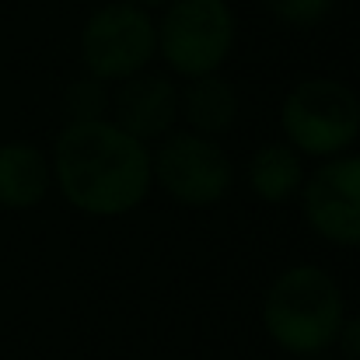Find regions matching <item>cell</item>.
<instances>
[{"label":"cell","mask_w":360,"mask_h":360,"mask_svg":"<svg viewBox=\"0 0 360 360\" xmlns=\"http://www.w3.org/2000/svg\"><path fill=\"white\" fill-rule=\"evenodd\" d=\"M56 182L63 196L95 217L133 210L150 189L147 147L116 122H70L56 140Z\"/></svg>","instance_id":"1"},{"label":"cell","mask_w":360,"mask_h":360,"mask_svg":"<svg viewBox=\"0 0 360 360\" xmlns=\"http://www.w3.org/2000/svg\"><path fill=\"white\" fill-rule=\"evenodd\" d=\"M269 336L290 354H322L343 329V294L319 266H294L280 273L262 308Z\"/></svg>","instance_id":"2"},{"label":"cell","mask_w":360,"mask_h":360,"mask_svg":"<svg viewBox=\"0 0 360 360\" xmlns=\"http://www.w3.org/2000/svg\"><path fill=\"white\" fill-rule=\"evenodd\" d=\"M235 46V14L224 0H172L158 25V49L182 77L217 74Z\"/></svg>","instance_id":"3"},{"label":"cell","mask_w":360,"mask_h":360,"mask_svg":"<svg viewBox=\"0 0 360 360\" xmlns=\"http://www.w3.org/2000/svg\"><path fill=\"white\" fill-rule=\"evenodd\" d=\"M283 133L297 150L315 158L347 150L360 133L357 95L333 77L301 81L283 102Z\"/></svg>","instance_id":"4"},{"label":"cell","mask_w":360,"mask_h":360,"mask_svg":"<svg viewBox=\"0 0 360 360\" xmlns=\"http://www.w3.org/2000/svg\"><path fill=\"white\" fill-rule=\"evenodd\" d=\"M81 53L98 81H126L158 53V25L136 4H109L91 14L81 35Z\"/></svg>","instance_id":"5"},{"label":"cell","mask_w":360,"mask_h":360,"mask_svg":"<svg viewBox=\"0 0 360 360\" xmlns=\"http://www.w3.org/2000/svg\"><path fill=\"white\" fill-rule=\"evenodd\" d=\"M150 172L158 175L161 189L189 207H207L224 200L231 189V161L214 143V136L203 133H172L158 147V158H150Z\"/></svg>","instance_id":"6"},{"label":"cell","mask_w":360,"mask_h":360,"mask_svg":"<svg viewBox=\"0 0 360 360\" xmlns=\"http://www.w3.org/2000/svg\"><path fill=\"white\" fill-rule=\"evenodd\" d=\"M304 217L322 238L360 245V158L326 161L304 189Z\"/></svg>","instance_id":"7"},{"label":"cell","mask_w":360,"mask_h":360,"mask_svg":"<svg viewBox=\"0 0 360 360\" xmlns=\"http://www.w3.org/2000/svg\"><path fill=\"white\" fill-rule=\"evenodd\" d=\"M175 116H179V91L172 81L154 74H133L122 81L116 95V126L136 136L140 143L165 136Z\"/></svg>","instance_id":"8"},{"label":"cell","mask_w":360,"mask_h":360,"mask_svg":"<svg viewBox=\"0 0 360 360\" xmlns=\"http://www.w3.org/2000/svg\"><path fill=\"white\" fill-rule=\"evenodd\" d=\"M49 189V165L28 143H4L0 147V203L25 210L35 207Z\"/></svg>","instance_id":"9"},{"label":"cell","mask_w":360,"mask_h":360,"mask_svg":"<svg viewBox=\"0 0 360 360\" xmlns=\"http://www.w3.org/2000/svg\"><path fill=\"white\" fill-rule=\"evenodd\" d=\"M193 84L186 88V95L179 98V109L186 112L189 126L203 136L224 133L238 120V95L228 81L203 74V77H189Z\"/></svg>","instance_id":"10"},{"label":"cell","mask_w":360,"mask_h":360,"mask_svg":"<svg viewBox=\"0 0 360 360\" xmlns=\"http://www.w3.org/2000/svg\"><path fill=\"white\" fill-rule=\"evenodd\" d=\"M248 182L259 200L266 203H283L297 193L301 186V161L297 150L287 143H266L252 154L248 161Z\"/></svg>","instance_id":"11"},{"label":"cell","mask_w":360,"mask_h":360,"mask_svg":"<svg viewBox=\"0 0 360 360\" xmlns=\"http://www.w3.org/2000/svg\"><path fill=\"white\" fill-rule=\"evenodd\" d=\"M105 102H109V95H105V81H98V77H84V81H77V84L67 91V116H70V122L102 120Z\"/></svg>","instance_id":"12"},{"label":"cell","mask_w":360,"mask_h":360,"mask_svg":"<svg viewBox=\"0 0 360 360\" xmlns=\"http://www.w3.org/2000/svg\"><path fill=\"white\" fill-rule=\"evenodd\" d=\"M266 7L283 21V25H297L308 28L315 21H322L333 7V0H266Z\"/></svg>","instance_id":"13"},{"label":"cell","mask_w":360,"mask_h":360,"mask_svg":"<svg viewBox=\"0 0 360 360\" xmlns=\"http://www.w3.org/2000/svg\"><path fill=\"white\" fill-rule=\"evenodd\" d=\"M340 343H343V357L347 360H360V319L354 322H343V329H340V336H336Z\"/></svg>","instance_id":"14"},{"label":"cell","mask_w":360,"mask_h":360,"mask_svg":"<svg viewBox=\"0 0 360 360\" xmlns=\"http://www.w3.org/2000/svg\"><path fill=\"white\" fill-rule=\"evenodd\" d=\"M129 4H136V7H161V4H172V0H129Z\"/></svg>","instance_id":"15"},{"label":"cell","mask_w":360,"mask_h":360,"mask_svg":"<svg viewBox=\"0 0 360 360\" xmlns=\"http://www.w3.org/2000/svg\"><path fill=\"white\" fill-rule=\"evenodd\" d=\"M311 360H326V357H311Z\"/></svg>","instance_id":"16"}]
</instances>
